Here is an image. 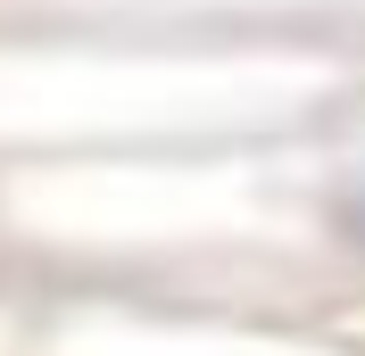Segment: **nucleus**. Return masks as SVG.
Masks as SVG:
<instances>
[{
    "mask_svg": "<svg viewBox=\"0 0 365 356\" xmlns=\"http://www.w3.org/2000/svg\"><path fill=\"white\" fill-rule=\"evenodd\" d=\"M341 224H349V241H365V191H357V199L341 207Z\"/></svg>",
    "mask_w": 365,
    "mask_h": 356,
    "instance_id": "1",
    "label": "nucleus"
}]
</instances>
